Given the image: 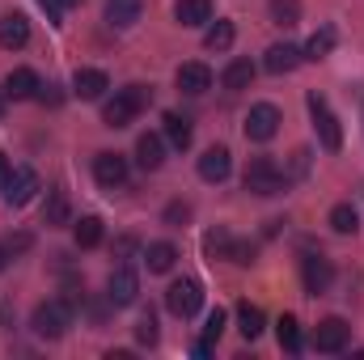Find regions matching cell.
Here are the masks:
<instances>
[{
  "instance_id": "1",
  "label": "cell",
  "mask_w": 364,
  "mask_h": 360,
  "mask_svg": "<svg viewBox=\"0 0 364 360\" xmlns=\"http://www.w3.org/2000/svg\"><path fill=\"white\" fill-rule=\"evenodd\" d=\"M149 102H153V90H144V85H127V90H119L106 106H102V123H106V127H127Z\"/></svg>"
},
{
  "instance_id": "2",
  "label": "cell",
  "mask_w": 364,
  "mask_h": 360,
  "mask_svg": "<svg viewBox=\"0 0 364 360\" xmlns=\"http://www.w3.org/2000/svg\"><path fill=\"white\" fill-rule=\"evenodd\" d=\"M30 327H34V335H38V339H64V331L73 327V305H68L64 297L43 301V305H34Z\"/></svg>"
},
{
  "instance_id": "3",
  "label": "cell",
  "mask_w": 364,
  "mask_h": 360,
  "mask_svg": "<svg viewBox=\"0 0 364 360\" xmlns=\"http://www.w3.org/2000/svg\"><path fill=\"white\" fill-rule=\"evenodd\" d=\"M309 110H314V127H318L322 149H326V153H339V149H343V127H339V119L331 115L326 97H322V93H309Z\"/></svg>"
},
{
  "instance_id": "4",
  "label": "cell",
  "mask_w": 364,
  "mask_h": 360,
  "mask_svg": "<svg viewBox=\"0 0 364 360\" xmlns=\"http://www.w3.org/2000/svg\"><path fill=\"white\" fill-rule=\"evenodd\" d=\"M284 182L288 179L275 170L272 157H255V162L246 166V191H250V195H263V199H267V195H279Z\"/></svg>"
},
{
  "instance_id": "5",
  "label": "cell",
  "mask_w": 364,
  "mask_h": 360,
  "mask_svg": "<svg viewBox=\"0 0 364 360\" xmlns=\"http://www.w3.org/2000/svg\"><path fill=\"white\" fill-rule=\"evenodd\" d=\"M279 106L272 102H259V106H250V115H246V123H242V132H246V140H255V144H267L275 132H279Z\"/></svg>"
},
{
  "instance_id": "6",
  "label": "cell",
  "mask_w": 364,
  "mask_h": 360,
  "mask_svg": "<svg viewBox=\"0 0 364 360\" xmlns=\"http://www.w3.org/2000/svg\"><path fill=\"white\" fill-rule=\"evenodd\" d=\"M199 305H203V284L199 280H174L170 284V292H166V309L170 314L191 318V314H199Z\"/></svg>"
},
{
  "instance_id": "7",
  "label": "cell",
  "mask_w": 364,
  "mask_h": 360,
  "mask_svg": "<svg viewBox=\"0 0 364 360\" xmlns=\"http://www.w3.org/2000/svg\"><path fill=\"white\" fill-rule=\"evenodd\" d=\"M301 284H305L309 297L331 292V284H335V268H331V259H322V255H305V259H301Z\"/></svg>"
},
{
  "instance_id": "8",
  "label": "cell",
  "mask_w": 364,
  "mask_h": 360,
  "mask_svg": "<svg viewBox=\"0 0 364 360\" xmlns=\"http://www.w3.org/2000/svg\"><path fill=\"white\" fill-rule=\"evenodd\" d=\"M136 297H140V275H136L132 268H114L110 271V280H106V301L123 309V305H132Z\"/></svg>"
},
{
  "instance_id": "9",
  "label": "cell",
  "mask_w": 364,
  "mask_h": 360,
  "mask_svg": "<svg viewBox=\"0 0 364 360\" xmlns=\"http://www.w3.org/2000/svg\"><path fill=\"white\" fill-rule=\"evenodd\" d=\"M348 339H352V327H348L343 318H322V322L314 327V348H318V352H343Z\"/></svg>"
},
{
  "instance_id": "10",
  "label": "cell",
  "mask_w": 364,
  "mask_h": 360,
  "mask_svg": "<svg viewBox=\"0 0 364 360\" xmlns=\"http://www.w3.org/2000/svg\"><path fill=\"white\" fill-rule=\"evenodd\" d=\"M0 191H4V203H9V208H26V203L38 195V174H34V170H13Z\"/></svg>"
},
{
  "instance_id": "11",
  "label": "cell",
  "mask_w": 364,
  "mask_h": 360,
  "mask_svg": "<svg viewBox=\"0 0 364 360\" xmlns=\"http://www.w3.org/2000/svg\"><path fill=\"white\" fill-rule=\"evenodd\" d=\"M93 179L102 182L106 191L123 186V182H127V157H123V153H97V157H93Z\"/></svg>"
},
{
  "instance_id": "12",
  "label": "cell",
  "mask_w": 364,
  "mask_h": 360,
  "mask_svg": "<svg viewBox=\"0 0 364 360\" xmlns=\"http://www.w3.org/2000/svg\"><path fill=\"white\" fill-rule=\"evenodd\" d=\"M229 170H233V153H229L225 144H216V149H208V153L199 157V179L203 182H225Z\"/></svg>"
},
{
  "instance_id": "13",
  "label": "cell",
  "mask_w": 364,
  "mask_h": 360,
  "mask_svg": "<svg viewBox=\"0 0 364 360\" xmlns=\"http://www.w3.org/2000/svg\"><path fill=\"white\" fill-rule=\"evenodd\" d=\"M30 43V21H26V13H4L0 17V47L4 51H21Z\"/></svg>"
},
{
  "instance_id": "14",
  "label": "cell",
  "mask_w": 364,
  "mask_h": 360,
  "mask_svg": "<svg viewBox=\"0 0 364 360\" xmlns=\"http://www.w3.org/2000/svg\"><path fill=\"white\" fill-rule=\"evenodd\" d=\"M38 73L34 68H13L9 77H4V97H13V102H21V97H34L38 93Z\"/></svg>"
},
{
  "instance_id": "15",
  "label": "cell",
  "mask_w": 364,
  "mask_h": 360,
  "mask_svg": "<svg viewBox=\"0 0 364 360\" xmlns=\"http://www.w3.org/2000/svg\"><path fill=\"white\" fill-rule=\"evenodd\" d=\"M106 90H110V81H106L102 68H77V77H73V93H77V97L93 102V97H102Z\"/></svg>"
},
{
  "instance_id": "16",
  "label": "cell",
  "mask_w": 364,
  "mask_h": 360,
  "mask_svg": "<svg viewBox=\"0 0 364 360\" xmlns=\"http://www.w3.org/2000/svg\"><path fill=\"white\" fill-rule=\"evenodd\" d=\"M174 81H178V90L191 93V97H195V93H208L212 90V68H208V64H182Z\"/></svg>"
},
{
  "instance_id": "17",
  "label": "cell",
  "mask_w": 364,
  "mask_h": 360,
  "mask_svg": "<svg viewBox=\"0 0 364 360\" xmlns=\"http://www.w3.org/2000/svg\"><path fill=\"white\" fill-rule=\"evenodd\" d=\"M301 60H305V55H301V47H292V43H275L272 51H267V60H263V68L275 73V77H284V73H292Z\"/></svg>"
},
{
  "instance_id": "18",
  "label": "cell",
  "mask_w": 364,
  "mask_h": 360,
  "mask_svg": "<svg viewBox=\"0 0 364 360\" xmlns=\"http://www.w3.org/2000/svg\"><path fill=\"white\" fill-rule=\"evenodd\" d=\"M140 13H144V0H106V21H110L114 30L136 26V21H140Z\"/></svg>"
},
{
  "instance_id": "19",
  "label": "cell",
  "mask_w": 364,
  "mask_h": 360,
  "mask_svg": "<svg viewBox=\"0 0 364 360\" xmlns=\"http://www.w3.org/2000/svg\"><path fill=\"white\" fill-rule=\"evenodd\" d=\"M136 162H140L144 170H161V162H166V144H161V136L144 132V136L136 140Z\"/></svg>"
},
{
  "instance_id": "20",
  "label": "cell",
  "mask_w": 364,
  "mask_h": 360,
  "mask_svg": "<svg viewBox=\"0 0 364 360\" xmlns=\"http://www.w3.org/2000/svg\"><path fill=\"white\" fill-rule=\"evenodd\" d=\"M250 81H255V64H250V60H229V68L220 73V85L229 93L250 90Z\"/></svg>"
},
{
  "instance_id": "21",
  "label": "cell",
  "mask_w": 364,
  "mask_h": 360,
  "mask_svg": "<svg viewBox=\"0 0 364 360\" xmlns=\"http://www.w3.org/2000/svg\"><path fill=\"white\" fill-rule=\"evenodd\" d=\"M144 263H149V271H170L174 263H178V246L174 242H153L149 250H144Z\"/></svg>"
},
{
  "instance_id": "22",
  "label": "cell",
  "mask_w": 364,
  "mask_h": 360,
  "mask_svg": "<svg viewBox=\"0 0 364 360\" xmlns=\"http://www.w3.org/2000/svg\"><path fill=\"white\" fill-rule=\"evenodd\" d=\"M174 17L182 26H203V21H212V0H178Z\"/></svg>"
},
{
  "instance_id": "23",
  "label": "cell",
  "mask_w": 364,
  "mask_h": 360,
  "mask_svg": "<svg viewBox=\"0 0 364 360\" xmlns=\"http://www.w3.org/2000/svg\"><path fill=\"white\" fill-rule=\"evenodd\" d=\"M43 225H68V195L60 191V186H51L47 191V203H43Z\"/></svg>"
},
{
  "instance_id": "24",
  "label": "cell",
  "mask_w": 364,
  "mask_h": 360,
  "mask_svg": "<svg viewBox=\"0 0 364 360\" xmlns=\"http://www.w3.org/2000/svg\"><path fill=\"white\" fill-rule=\"evenodd\" d=\"M263 322H267V318H263V309H259L255 301H242V305H237V331H242L246 339H259V335H263Z\"/></svg>"
},
{
  "instance_id": "25",
  "label": "cell",
  "mask_w": 364,
  "mask_h": 360,
  "mask_svg": "<svg viewBox=\"0 0 364 360\" xmlns=\"http://www.w3.org/2000/svg\"><path fill=\"white\" fill-rule=\"evenodd\" d=\"M233 34H237V30H233V21H229V17H220L216 26H208L203 47H208V51H229V47H233Z\"/></svg>"
},
{
  "instance_id": "26",
  "label": "cell",
  "mask_w": 364,
  "mask_h": 360,
  "mask_svg": "<svg viewBox=\"0 0 364 360\" xmlns=\"http://www.w3.org/2000/svg\"><path fill=\"white\" fill-rule=\"evenodd\" d=\"M229 246H233V238H229L225 225H216V229L203 233V255H208V259H229Z\"/></svg>"
},
{
  "instance_id": "27",
  "label": "cell",
  "mask_w": 364,
  "mask_h": 360,
  "mask_svg": "<svg viewBox=\"0 0 364 360\" xmlns=\"http://www.w3.org/2000/svg\"><path fill=\"white\" fill-rule=\"evenodd\" d=\"M331 51H335V30H331V26H322V30L305 43V51H301V55H305V60H326Z\"/></svg>"
},
{
  "instance_id": "28",
  "label": "cell",
  "mask_w": 364,
  "mask_h": 360,
  "mask_svg": "<svg viewBox=\"0 0 364 360\" xmlns=\"http://www.w3.org/2000/svg\"><path fill=\"white\" fill-rule=\"evenodd\" d=\"M275 339H279L284 352H301V322H296L292 314H284L279 327H275Z\"/></svg>"
},
{
  "instance_id": "29",
  "label": "cell",
  "mask_w": 364,
  "mask_h": 360,
  "mask_svg": "<svg viewBox=\"0 0 364 360\" xmlns=\"http://www.w3.org/2000/svg\"><path fill=\"white\" fill-rule=\"evenodd\" d=\"M166 136H170L174 149H191V119L170 110V115H166Z\"/></svg>"
},
{
  "instance_id": "30",
  "label": "cell",
  "mask_w": 364,
  "mask_h": 360,
  "mask_svg": "<svg viewBox=\"0 0 364 360\" xmlns=\"http://www.w3.org/2000/svg\"><path fill=\"white\" fill-rule=\"evenodd\" d=\"M73 238H77L81 250H93V246L102 242V221H97V216H81L77 229H73Z\"/></svg>"
},
{
  "instance_id": "31",
  "label": "cell",
  "mask_w": 364,
  "mask_h": 360,
  "mask_svg": "<svg viewBox=\"0 0 364 360\" xmlns=\"http://www.w3.org/2000/svg\"><path fill=\"white\" fill-rule=\"evenodd\" d=\"M331 229H335V233H356V229H360L356 208H352V203H335V208H331Z\"/></svg>"
},
{
  "instance_id": "32",
  "label": "cell",
  "mask_w": 364,
  "mask_h": 360,
  "mask_svg": "<svg viewBox=\"0 0 364 360\" xmlns=\"http://www.w3.org/2000/svg\"><path fill=\"white\" fill-rule=\"evenodd\" d=\"M272 21L284 26V30H292L301 21V0H272Z\"/></svg>"
},
{
  "instance_id": "33",
  "label": "cell",
  "mask_w": 364,
  "mask_h": 360,
  "mask_svg": "<svg viewBox=\"0 0 364 360\" xmlns=\"http://www.w3.org/2000/svg\"><path fill=\"white\" fill-rule=\"evenodd\" d=\"M229 263H237V268H250V263H255V246L233 238V246H229Z\"/></svg>"
},
{
  "instance_id": "34",
  "label": "cell",
  "mask_w": 364,
  "mask_h": 360,
  "mask_svg": "<svg viewBox=\"0 0 364 360\" xmlns=\"http://www.w3.org/2000/svg\"><path fill=\"white\" fill-rule=\"evenodd\" d=\"M136 339H140L144 348H153V344H157V318H153V314H144V318L136 322Z\"/></svg>"
},
{
  "instance_id": "35",
  "label": "cell",
  "mask_w": 364,
  "mask_h": 360,
  "mask_svg": "<svg viewBox=\"0 0 364 360\" xmlns=\"http://www.w3.org/2000/svg\"><path fill=\"white\" fill-rule=\"evenodd\" d=\"M220 331H225V309H212V314H208V322H203V339H208V344H216V339H220Z\"/></svg>"
},
{
  "instance_id": "36",
  "label": "cell",
  "mask_w": 364,
  "mask_h": 360,
  "mask_svg": "<svg viewBox=\"0 0 364 360\" xmlns=\"http://www.w3.org/2000/svg\"><path fill=\"white\" fill-rule=\"evenodd\" d=\"M305 170H309V149H296L292 153V179H301Z\"/></svg>"
},
{
  "instance_id": "37",
  "label": "cell",
  "mask_w": 364,
  "mask_h": 360,
  "mask_svg": "<svg viewBox=\"0 0 364 360\" xmlns=\"http://www.w3.org/2000/svg\"><path fill=\"white\" fill-rule=\"evenodd\" d=\"M38 4H43V9H47V17H51V21H55V26H60V21H64V0H38Z\"/></svg>"
},
{
  "instance_id": "38",
  "label": "cell",
  "mask_w": 364,
  "mask_h": 360,
  "mask_svg": "<svg viewBox=\"0 0 364 360\" xmlns=\"http://www.w3.org/2000/svg\"><path fill=\"white\" fill-rule=\"evenodd\" d=\"M186 216H191L186 203H170V208H166V221H170V225H178V221H186Z\"/></svg>"
},
{
  "instance_id": "39",
  "label": "cell",
  "mask_w": 364,
  "mask_h": 360,
  "mask_svg": "<svg viewBox=\"0 0 364 360\" xmlns=\"http://www.w3.org/2000/svg\"><path fill=\"white\" fill-rule=\"evenodd\" d=\"M26 246H30V233H17V238H9V242H4V250H9V255H17V250H26Z\"/></svg>"
},
{
  "instance_id": "40",
  "label": "cell",
  "mask_w": 364,
  "mask_h": 360,
  "mask_svg": "<svg viewBox=\"0 0 364 360\" xmlns=\"http://www.w3.org/2000/svg\"><path fill=\"white\" fill-rule=\"evenodd\" d=\"M9 174H13V170H9V157H4V153H0V186H4V182H9Z\"/></svg>"
},
{
  "instance_id": "41",
  "label": "cell",
  "mask_w": 364,
  "mask_h": 360,
  "mask_svg": "<svg viewBox=\"0 0 364 360\" xmlns=\"http://www.w3.org/2000/svg\"><path fill=\"white\" fill-rule=\"evenodd\" d=\"M4 263H9V250H4V246H0V271H4Z\"/></svg>"
},
{
  "instance_id": "42",
  "label": "cell",
  "mask_w": 364,
  "mask_h": 360,
  "mask_svg": "<svg viewBox=\"0 0 364 360\" xmlns=\"http://www.w3.org/2000/svg\"><path fill=\"white\" fill-rule=\"evenodd\" d=\"M0 115H4V90H0Z\"/></svg>"
},
{
  "instance_id": "43",
  "label": "cell",
  "mask_w": 364,
  "mask_h": 360,
  "mask_svg": "<svg viewBox=\"0 0 364 360\" xmlns=\"http://www.w3.org/2000/svg\"><path fill=\"white\" fill-rule=\"evenodd\" d=\"M68 4H81V0H64V9H68Z\"/></svg>"
}]
</instances>
